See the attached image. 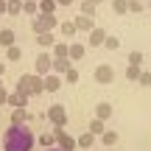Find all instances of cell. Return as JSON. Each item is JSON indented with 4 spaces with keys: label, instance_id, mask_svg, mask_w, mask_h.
<instances>
[{
    "label": "cell",
    "instance_id": "83f0119b",
    "mask_svg": "<svg viewBox=\"0 0 151 151\" xmlns=\"http://www.w3.org/2000/svg\"><path fill=\"white\" fill-rule=\"evenodd\" d=\"M37 42L42 45V48H50V45H56V42H53V34H39Z\"/></svg>",
    "mask_w": 151,
    "mask_h": 151
},
{
    "label": "cell",
    "instance_id": "e0dca14e",
    "mask_svg": "<svg viewBox=\"0 0 151 151\" xmlns=\"http://www.w3.org/2000/svg\"><path fill=\"white\" fill-rule=\"evenodd\" d=\"M70 67H73L70 59H53V73H56V76H59V73H67Z\"/></svg>",
    "mask_w": 151,
    "mask_h": 151
},
{
    "label": "cell",
    "instance_id": "f35d334b",
    "mask_svg": "<svg viewBox=\"0 0 151 151\" xmlns=\"http://www.w3.org/2000/svg\"><path fill=\"white\" fill-rule=\"evenodd\" d=\"M6 73V65H3V62H0V76H3Z\"/></svg>",
    "mask_w": 151,
    "mask_h": 151
},
{
    "label": "cell",
    "instance_id": "74e56055",
    "mask_svg": "<svg viewBox=\"0 0 151 151\" xmlns=\"http://www.w3.org/2000/svg\"><path fill=\"white\" fill-rule=\"evenodd\" d=\"M56 6H73V0H56Z\"/></svg>",
    "mask_w": 151,
    "mask_h": 151
},
{
    "label": "cell",
    "instance_id": "9c48e42d",
    "mask_svg": "<svg viewBox=\"0 0 151 151\" xmlns=\"http://www.w3.org/2000/svg\"><path fill=\"white\" fill-rule=\"evenodd\" d=\"M106 37H109V34L104 31L101 25H95V28L90 31V45H92V48H98V45H104V42H106Z\"/></svg>",
    "mask_w": 151,
    "mask_h": 151
},
{
    "label": "cell",
    "instance_id": "6da1fadb",
    "mask_svg": "<svg viewBox=\"0 0 151 151\" xmlns=\"http://www.w3.org/2000/svg\"><path fill=\"white\" fill-rule=\"evenodd\" d=\"M34 143H37V137L31 134V126H25V123H20V126L11 123L3 132V151H31Z\"/></svg>",
    "mask_w": 151,
    "mask_h": 151
},
{
    "label": "cell",
    "instance_id": "ee69618b",
    "mask_svg": "<svg viewBox=\"0 0 151 151\" xmlns=\"http://www.w3.org/2000/svg\"><path fill=\"white\" fill-rule=\"evenodd\" d=\"M0 87H3V84H0Z\"/></svg>",
    "mask_w": 151,
    "mask_h": 151
},
{
    "label": "cell",
    "instance_id": "d6986e66",
    "mask_svg": "<svg viewBox=\"0 0 151 151\" xmlns=\"http://www.w3.org/2000/svg\"><path fill=\"white\" fill-rule=\"evenodd\" d=\"M92 143H95V134H90V132H84V134H78V140H76V146H78V148H90Z\"/></svg>",
    "mask_w": 151,
    "mask_h": 151
},
{
    "label": "cell",
    "instance_id": "8d00e7d4",
    "mask_svg": "<svg viewBox=\"0 0 151 151\" xmlns=\"http://www.w3.org/2000/svg\"><path fill=\"white\" fill-rule=\"evenodd\" d=\"M9 11V0H0V14H6Z\"/></svg>",
    "mask_w": 151,
    "mask_h": 151
},
{
    "label": "cell",
    "instance_id": "4316f807",
    "mask_svg": "<svg viewBox=\"0 0 151 151\" xmlns=\"http://www.w3.org/2000/svg\"><path fill=\"white\" fill-rule=\"evenodd\" d=\"M104 48H106V50H118L120 48V37H112V34H109L106 42H104Z\"/></svg>",
    "mask_w": 151,
    "mask_h": 151
},
{
    "label": "cell",
    "instance_id": "d6a6232c",
    "mask_svg": "<svg viewBox=\"0 0 151 151\" xmlns=\"http://www.w3.org/2000/svg\"><path fill=\"white\" fill-rule=\"evenodd\" d=\"M129 65L143 67V53H140V50H132V53H129Z\"/></svg>",
    "mask_w": 151,
    "mask_h": 151
},
{
    "label": "cell",
    "instance_id": "7402d4cb",
    "mask_svg": "<svg viewBox=\"0 0 151 151\" xmlns=\"http://www.w3.org/2000/svg\"><path fill=\"white\" fill-rule=\"evenodd\" d=\"M56 0H39V14H53Z\"/></svg>",
    "mask_w": 151,
    "mask_h": 151
},
{
    "label": "cell",
    "instance_id": "ac0fdd59",
    "mask_svg": "<svg viewBox=\"0 0 151 151\" xmlns=\"http://www.w3.org/2000/svg\"><path fill=\"white\" fill-rule=\"evenodd\" d=\"M67 53H70V45H65V42L53 45V59H67Z\"/></svg>",
    "mask_w": 151,
    "mask_h": 151
},
{
    "label": "cell",
    "instance_id": "f1b7e54d",
    "mask_svg": "<svg viewBox=\"0 0 151 151\" xmlns=\"http://www.w3.org/2000/svg\"><path fill=\"white\" fill-rule=\"evenodd\" d=\"M39 143H42L45 148H50V146H53V143H56V134H53V132H45V134L39 137Z\"/></svg>",
    "mask_w": 151,
    "mask_h": 151
},
{
    "label": "cell",
    "instance_id": "52a82bcc",
    "mask_svg": "<svg viewBox=\"0 0 151 151\" xmlns=\"http://www.w3.org/2000/svg\"><path fill=\"white\" fill-rule=\"evenodd\" d=\"M28 101H31V98H28L25 92H20V90L9 92V106L11 109H28Z\"/></svg>",
    "mask_w": 151,
    "mask_h": 151
},
{
    "label": "cell",
    "instance_id": "8992f818",
    "mask_svg": "<svg viewBox=\"0 0 151 151\" xmlns=\"http://www.w3.org/2000/svg\"><path fill=\"white\" fill-rule=\"evenodd\" d=\"M53 134H56V148H62V151H73L76 148V137H70L65 129H56Z\"/></svg>",
    "mask_w": 151,
    "mask_h": 151
},
{
    "label": "cell",
    "instance_id": "277c9868",
    "mask_svg": "<svg viewBox=\"0 0 151 151\" xmlns=\"http://www.w3.org/2000/svg\"><path fill=\"white\" fill-rule=\"evenodd\" d=\"M48 120L56 126V129H65V126H67V109L62 106V104H53V106H48Z\"/></svg>",
    "mask_w": 151,
    "mask_h": 151
},
{
    "label": "cell",
    "instance_id": "ab89813d",
    "mask_svg": "<svg viewBox=\"0 0 151 151\" xmlns=\"http://www.w3.org/2000/svg\"><path fill=\"white\" fill-rule=\"evenodd\" d=\"M45 151H62V148H56V146H53V148H45Z\"/></svg>",
    "mask_w": 151,
    "mask_h": 151
},
{
    "label": "cell",
    "instance_id": "1f68e13d",
    "mask_svg": "<svg viewBox=\"0 0 151 151\" xmlns=\"http://www.w3.org/2000/svg\"><path fill=\"white\" fill-rule=\"evenodd\" d=\"M9 14H22V0H9Z\"/></svg>",
    "mask_w": 151,
    "mask_h": 151
},
{
    "label": "cell",
    "instance_id": "7c38bea8",
    "mask_svg": "<svg viewBox=\"0 0 151 151\" xmlns=\"http://www.w3.org/2000/svg\"><path fill=\"white\" fill-rule=\"evenodd\" d=\"M84 45H81V42H70V53H67V59H70V62H78V59H84Z\"/></svg>",
    "mask_w": 151,
    "mask_h": 151
},
{
    "label": "cell",
    "instance_id": "ba28073f",
    "mask_svg": "<svg viewBox=\"0 0 151 151\" xmlns=\"http://www.w3.org/2000/svg\"><path fill=\"white\" fill-rule=\"evenodd\" d=\"M95 81H98V84H112V81H115L112 65H98L95 67Z\"/></svg>",
    "mask_w": 151,
    "mask_h": 151
},
{
    "label": "cell",
    "instance_id": "60d3db41",
    "mask_svg": "<svg viewBox=\"0 0 151 151\" xmlns=\"http://www.w3.org/2000/svg\"><path fill=\"white\" fill-rule=\"evenodd\" d=\"M90 3H95V6H98V3H104V0H90Z\"/></svg>",
    "mask_w": 151,
    "mask_h": 151
},
{
    "label": "cell",
    "instance_id": "cb8c5ba5",
    "mask_svg": "<svg viewBox=\"0 0 151 151\" xmlns=\"http://www.w3.org/2000/svg\"><path fill=\"white\" fill-rule=\"evenodd\" d=\"M140 73H143V67H137V65H129V67H126V78H129V81H137V78H140Z\"/></svg>",
    "mask_w": 151,
    "mask_h": 151
},
{
    "label": "cell",
    "instance_id": "7bdbcfd3",
    "mask_svg": "<svg viewBox=\"0 0 151 151\" xmlns=\"http://www.w3.org/2000/svg\"><path fill=\"white\" fill-rule=\"evenodd\" d=\"M106 151H115V148H106Z\"/></svg>",
    "mask_w": 151,
    "mask_h": 151
},
{
    "label": "cell",
    "instance_id": "4fadbf2b",
    "mask_svg": "<svg viewBox=\"0 0 151 151\" xmlns=\"http://www.w3.org/2000/svg\"><path fill=\"white\" fill-rule=\"evenodd\" d=\"M25 120H31V112H28V109H11V123L14 126L25 123Z\"/></svg>",
    "mask_w": 151,
    "mask_h": 151
},
{
    "label": "cell",
    "instance_id": "e575fe53",
    "mask_svg": "<svg viewBox=\"0 0 151 151\" xmlns=\"http://www.w3.org/2000/svg\"><path fill=\"white\" fill-rule=\"evenodd\" d=\"M129 11L132 14H140L143 11V0H129Z\"/></svg>",
    "mask_w": 151,
    "mask_h": 151
},
{
    "label": "cell",
    "instance_id": "30bf717a",
    "mask_svg": "<svg viewBox=\"0 0 151 151\" xmlns=\"http://www.w3.org/2000/svg\"><path fill=\"white\" fill-rule=\"evenodd\" d=\"M73 22H76V31H87L90 34L92 28H95V20H92V17H84V14H78Z\"/></svg>",
    "mask_w": 151,
    "mask_h": 151
},
{
    "label": "cell",
    "instance_id": "836d02e7",
    "mask_svg": "<svg viewBox=\"0 0 151 151\" xmlns=\"http://www.w3.org/2000/svg\"><path fill=\"white\" fill-rule=\"evenodd\" d=\"M137 84H140V87H151V70H143L140 78H137Z\"/></svg>",
    "mask_w": 151,
    "mask_h": 151
},
{
    "label": "cell",
    "instance_id": "5bb4252c",
    "mask_svg": "<svg viewBox=\"0 0 151 151\" xmlns=\"http://www.w3.org/2000/svg\"><path fill=\"white\" fill-rule=\"evenodd\" d=\"M14 31H11V28H0V45H3V48H11V45H14Z\"/></svg>",
    "mask_w": 151,
    "mask_h": 151
},
{
    "label": "cell",
    "instance_id": "d4e9b609",
    "mask_svg": "<svg viewBox=\"0 0 151 151\" xmlns=\"http://www.w3.org/2000/svg\"><path fill=\"white\" fill-rule=\"evenodd\" d=\"M59 31L65 34V37H73V34H76V22H73V20H65V22L59 25Z\"/></svg>",
    "mask_w": 151,
    "mask_h": 151
},
{
    "label": "cell",
    "instance_id": "7a4b0ae2",
    "mask_svg": "<svg viewBox=\"0 0 151 151\" xmlns=\"http://www.w3.org/2000/svg\"><path fill=\"white\" fill-rule=\"evenodd\" d=\"M17 90L25 92L28 98H31V95H39V92L45 90L42 76H37V73H25V76H20V81H17Z\"/></svg>",
    "mask_w": 151,
    "mask_h": 151
},
{
    "label": "cell",
    "instance_id": "d590c367",
    "mask_svg": "<svg viewBox=\"0 0 151 151\" xmlns=\"http://www.w3.org/2000/svg\"><path fill=\"white\" fill-rule=\"evenodd\" d=\"M9 92H11V90H6V87H0V106H3V104H9Z\"/></svg>",
    "mask_w": 151,
    "mask_h": 151
},
{
    "label": "cell",
    "instance_id": "484cf974",
    "mask_svg": "<svg viewBox=\"0 0 151 151\" xmlns=\"http://www.w3.org/2000/svg\"><path fill=\"white\" fill-rule=\"evenodd\" d=\"M112 9H115V14H126L129 11V0H112Z\"/></svg>",
    "mask_w": 151,
    "mask_h": 151
},
{
    "label": "cell",
    "instance_id": "5b68a950",
    "mask_svg": "<svg viewBox=\"0 0 151 151\" xmlns=\"http://www.w3.org/2000/svg\"><path fill=\"white\" fill-rule=\"evenodd\" d=\"M34 65H37V67H34V73L45 78V76H50V73H53V56L42 50V53L37 56V62H34Z\"/></svg>",
    "mask_w": 151,
    "mask_h": 151
},
{
    "label": "cell",
    "instance_id": "f546056e",
    "mask_svg": "<svg viewBox=\"0 0 151 151\" xmlns=\"http://www.w3.org/2000/svg\"><path fill=\"white\" fill-rule=\"evenodd\" d=\"M6 50H9V62H20L22 59V50L17 48V45H11V48H6Z\"/></svg>",
    "mask_w": 151,
    "mask_h": 151
},
{
    "label": "cell",
    "instance_id": "8fae6325",
    "mask_svg": "<svg viewBox=\"0 0 151 151\" xmlns=\"http://www.w3.org/2000/svg\"><path fill=\"white\" fill-rule=\"evenodd\" d=\"M42 84H45V92H56L62 87V78L56 73H50V76H45V78H42Z\"/></svg>",
    "mask_w": 151,
    "mask_h": 151
},
{
    "label": "cell",
    "instance_id": "3957f363",
    "mask_svg": "<svg viewBox=\"0 0 151 151\" xmlns=\"http://www.w3.org/2000/svg\"><path fill=\"white\" fill-rule=\"evenodd\" d=\"M53 28H59V22H56V17L53 14H37L31 20V31L37 34H53Z\"/></svg>",
    "mask_w": 151,
    "mask_h": 151
},
{
    "label": "cell",
    "instance_id": "9a60e30c",
    "mask_svg": "<svg viewBox=\"0 0 151 151\" xmlns=\"http://www.w3.org/2000/svg\"><path fill=\"white\" fill-rule=\"evenodd\" d=\"M109 115H112V104L101 101V104H98V106H95V118H98V120H106Z\"/></svg>",
    "mask_w": 151,
    "mask_h": 151
},
{
    "label": "cell",
    "instance_id": "603a6c76",
    "mask_svg": "<svg viewBox=\"0 0 151 151\" xmlns=\"http://www.w3.org/2000/svg\"><path fill=\"white\" fill-rule=\"evenodd\" d=\"M101 140H104V146H106V148H112L115 143H118V132H104Z\"/></svg>",
    "mask_w": 151,
    "mask_h": 151
},
{
    "label": "cell",
    "instance_id": "4dcf8cb0",
    "mask_svg": "<svg viewBox=\"0 0 151 151\" xmlns=\"http://www.w3.org/2000/svg\"><path fill=\"white\" fill-rule=\"evenodd\" d=\"M78 78H81V76H78V70H76V67H70V70L65 73V81H67V84H78Z\"/></svg>",
    "mask_w": 151,
    "mask_h": 151
},
{
    "label": "cell",
    "instance_id": "ffe728a7",
    "mask_svg": "<svg viewBox=\"0 0 151 151\" xmlns=\"http://www.w3.org/2000/svg\"><path fill=\"white\" fill-rule=\"evenodd\" d=\"M95 11H98L95 3H90V0H81V14H84V17H92V20H95Z\"/></svg>",
    "mask_w": 151,
    "mask_h": 151
},
{
    "label": "cell",
    "instance_id": "44dd1931",
    "mask_svg": "<svg viewBox=\"0 0 151 151\" xmlns=\"http://www.w3.org/2000/svg\"><path fill=\"white\" fill-rule=\"evenodd\" d=\"M87 132H90V134H95V137H101L104 134V132H106V129H104V120H92V123H90V129H87Z\"/></svg>",
    "mask_w": 151,
    "mask_h": 151
},
{
    "label": "cell",
    "instance_id": "2e32d148",
    "mask_svg": "<svg viewBox=\"0 0 151 151\" xmlns=\"http://www.w3.org/2000/svg\"><path fill=\"white\" fill-rule=\"evenodd\" d=\"M22 14L37 17L39 14V0H25V3H22Z\"/></svg>",
    "mask_w": 151,
    "mask_h": 151
},
{
    "label": "cell",
    "instance_id": "b9f144b4",
    "mask_svg": "<svg viewBox=\"0 0 151 151\" xmlns=\"http://www.w3.org/2000/svg\"><path fill=\"white\" fill-rule=\"evenodd\" d=\"M148 9H151V0H148Z\"/></svg>",
    "mask_w": 151,
    "mask_h": 151
}]
</instances>
